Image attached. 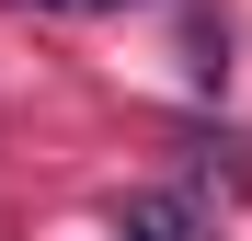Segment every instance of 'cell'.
I'll return each mask as SVG.
<instances>
[{"label": "cell", "mask_w": 252, "mask_h": 241, "mask_svg": "<svg viewBox=\"0 0 252 241\" xmlns=\"http://www.w3.org/2000/svg\"><path fill=\"white\" fill-rule=\"evenodd\" d=\"M34 12H126V0H34Z\"/></svg>", "instance_id": "cell-2"}, {"label": "cell", "mask_w": 252, "mask_h": 241, "mask_svg": "<svg viewBox=\"0 0 252 241\" xmlns=\"http://www.w3.org/2000/svg\"><path fill=\"white\" fill-rule=\"evenodd\" d=\"M206 218H195V195H138V207L115 218V241H195Z\"/></svg>", "instance_id": "cell-1"}]
</instances>
